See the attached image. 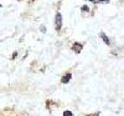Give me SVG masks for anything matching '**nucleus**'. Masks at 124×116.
I'll return each mask as SVG.
<instances>
[{
  "instance_id": "1",
  "label": "nucleus",
  "mask_w": 124,
  "mask_h": 116,
  "mask_svg": "<svg viewBox=\"0 0 124 116\" xmlns=\"http://www.w3.org/2000/svg\"><path fill=\"white\" fill-rule=\"evenodd\" d=\"M55 26H56V30H60L62 28V15H61V13H57V14H56Z\"/></svg>"
},
{
  "instance_id": "5",
  "label": "nucleus",
  "mask_w": 124,
  "mask_h": 116,
  "mask_svg": "<svg viewBox=\"0 0 124 116\" xmlns=\"http://www.w3.org/2000/svg\"><path fill=\"white\" fill-rule=\"evenodd\" d=\"M63 116H73V114L67 110V111H65V112H63Z\"/></svg>"
},
{
  "instance_id": "10",
  "label": "nucleus",
  "mask_w": 124,
  "mask_h": 116,
  "mask_svg": "<svg viewBox=\"0 0 124 116\" xmlns=\"http://www.w3.org/2000/svg\"><path fill=\"white\" fill-rule=\"evenodd\" d=\"M0 6H1V5H0Z\"/></svg>"
},
{
  "instance_id": "7",
  "label": "nucleus",
  "mask_w": 124,
  "mask_h": 116,
  "mask_svg": "<svg viewBox=\"0 0 124 116\" xmlns=\"http://www.w3.org/2000/svg\"><path fill=\"white\" fill-rule=\"evenodd\" d=\"M41 31H42V33H46V28H45V26H41Z\"/></svg>"
},
{
  "instance_id": "2",
  "label": "nucleus",
  "mask_w": 124,
  "mask_h": 116,
  "mask_svg": "<svg viewBox=\"0 0 124 116\" xmlns=\"http://www.w3.org/2000/svg\"><path fill=\"white\" fill-rule=\"evenodd\" d=\"M82 47H83L82 44H79V43H74L73 45H72V50H73L74 52H77V54H78V52L82 50Z\"/></svg>"
},
{
  "instance_id": "9",
  "label": "nucleus",
  "mask_w": 124,
  "mask_h": 116,
  "mask_svg": "<svg viewBox=\"0 0 124 116\" xmlns=\"http://www.w3.org/2000/svg\"><path fill=\"white\" fill-rule=\"evenodd\" d=\"M89 1H91V3H94V1H97V0H89Z\"/></svg>"
},
{
  "instance_id": "3",
  "label": "nucleus",
  "mask_w": 124,
  "mask_h": 116,
  "mask_svg": "<svg viewBox=\"0 0 124 116\" xmlns=\"http://www.w3.org/2000/svg\"><path fill=\"white\" fill-rule=\"evenodd\" d=\"M71 79H72V74H71V73H67L61 79V82H62V84H67V82H70Z\"/></svg>"
},
{
  "instance_id": "6",
  "label": "nucleus",
  "mask_w": 124,
  "mask_h": 116,
  "mask_svg": "<svg viewBox=\"0 0 124 116\" xmlns=\"http://www.w3.org/2000/svg\"><path fill=\"white\" fill-rule=\"evenodd\" d=\"M82 10H83V11H88L89 9H88V6H86V5H85V6H82Z\"/></svg>"
},
{
  "instance_id": "4",
  "label": "nucleus",
  "mask_w": 124,
  "mask_h": 116,
  "mask_svg": "<svg viewBox=\"0 0 124 116\" xmlns=\"http://www.w3.org/2000/svg\"><path fill=\"white\" fill-rule=\"evenodd\" d=\"M99 36H101L102 40L104 41V44H107V45H109V44H110V40L107 38V35H105L104 33H99Z\"/></svg>"
},
{
  "instance_id": "8",
  "label": "nucleus",
  "mask_w": 124,
  "mask_h": 116,
  "mask_svg": "<svg viewBox=\"0 0 124 116\" xmlns=\"http://www.w3.org/2000/svg\"><path fill=\"white\" fill-rule=\"evenodd\" d=\"M93 116H99V112H97L96 115H93Z\"/></svg>"
}]
</instances>
